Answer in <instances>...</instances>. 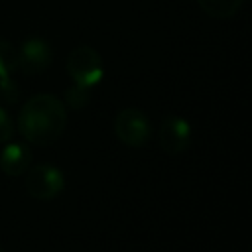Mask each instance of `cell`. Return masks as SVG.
<instances>
[{"label": "cell", "mask_w": 252, "mask_h": 252, "mask_svg": "<svg viewBox=\"0 0 252 252\" xmlns=\"http://www.w3.org/2000/svg\"><path fill=\"white\" fill-rule=\"evenodd\" d=\"M67 124V110L63 100L49 93H39L32 96L20 110L18 130L32 144H51L55 142Z\"/></svg>", "instance_id": "6da1fadb"}, {"label": "cell", "mask_w": 252, "mask_h": 252, "mask_svg": "<svg viewBox=\"0 0 252 252\" xmlns=\"http://www.w3.org/2000/svg\"><path fill=\"white\" fill-rule=\"evenodd\" d=\"M67 73L75 85L91 89L96 87L104 77L102 57L89 45H79L67 55Z\"/></svg>", "instance_id": "7a4b0ae2"}, {"label": "cell", "mask_w": 252, "mask_h": 252, "mask_svg": "<svg viewBox=\"0 0 252 252\" xmlns=\"http://www.w3.org/2000/svg\"><path fill=\"white\" fill-rule=\"evenodd\" d=\"M114 132L122 144L130 148H142L152 136V124L142 110L122 108L114 118Z\"/></svg>", "instance_id": "3957f363"}, {"label": "cell", "mask_w": 252, "mask_h": 252, "mask_svg": "<svg viewBox=\"0 0 252 252\" xmlns=\"http://www.w3.org/2000/svg\"><path fill=\"white\" fill-rule=\"evenodd\" d=\"M24 185H26L28 193L33 199H37V201H49V199L57 197L63 191L65 177H63V171L57 169L55 165L39 163V165H33L26 173Z\"/></svg>", "instance_id": "277c9868"}, {"label": "cell", "mask_w": 252, "mask_h": 252, "mask_svg": "<svg viewBox=\"0 0 252 252\" xmlns=\"http://www.w3.org/2000/svg\"><path fill=\"white\" fill-rule=\"evenodd\" d=\"M16 57H18V67L24 73L37 75L51 67L53 49L43 37H28L16 51Z\"/></svg>", "instance_id": "5b68a950"}, {"label": "cell", "mask_w": 252, "mask_h": 252, "mask_svg": "<svg viewBox=\"0 0 252 252\" xmlns=\"http://www.w3.org/2000/svg\"><path fill=\"white\" fill-rule=\"evenodd\" d=\"M158 138L165 154H181L191 142V124L181 116H167L159 126Z\"/></svg>", "instance_id": "8992f818"}, {"label": "cell", "mask_w": 252, "mask_h": 252, "mask_svg": "<svg viewBox=\"0 0 252 252\" xmlns=\"http://www.w3.org/2000/svg\"><path fill=\"white\" fill-rule=\"evenodd\" d=\"M32 152L22 142H10L0 152V169L6 175H18L24 173L30 167Z\"/></svg>", "instance_id": "52a82bcc"}, {"label": "cell", "mask_w": 252, "mask_h": 252, "mask_svg": "<svg viewBox=\"0 0 252 252\" xmlns=\"http://www.w3.org/2000/svg\"><path fill=\"white\" fill-rule=\"evenodd\" d=\"M197 4L207 16L224 20L234 16L240 10L242 0H197Z\"/></svg>", "instance_id": "ba28073f"}, {"label": "cell", "mask_w": 252, "mask_h": 252, "mask_svg": "<svg viewBox=\"0 0 252 252\" xmlns=\"http://www.w3.org/2000/svg\"><path fill=\"white\" fill-rule=\"evenodd\" d=\"M16 69H18L16 49H14L8 41L0 39V79L10 77L12 71H16Z\"/></svg>", "instance_id": "9c48e42d"}, {"label": "cell", "mask_w": 252, "mask_h": 252, "mask_svg": "<svg viewBox=\"0 0 252 252\" xmlns=\"http://www.w3.org/2000/svg\"><path fill=\"white\" fill-rule=\"evenodd\" d=\"M89 89H85V87H79V85H73V87H69L67 89V93H65V100H67V104L71 106V108H83L87 102H89Z\"/></svg>", "instance_id": "30bf717a"}, {"label": "cell", "mask_w": 252, "mask_h": 252, "mask_svg": "<svg viewBox=\"0 0 252 252\" xmlns=\"http://www.w3.org/2000/svg\"><path fill=\"white\" fill-rule=\"evenodd\" d=\"M14 134V122L10 114L0 106V144H6Z\"/></svg>", "instance_id": "8fae6325"}, {"label": "cell", "mask_w": 252, "mask_h": 252, "mask_svg": "<svg viewBox=\"0 0 252 252\" xmlns=\"http://www.w3.org/2000/svg\"><path fill=\"white\" fill-rule=\"evenodd\" d=\"M0 98H4L6 102H14L18 98V85L10 77L0 79Z\"/></svg>", "instance_id": "7c38bea8"}, {"label": "cell", "mask_w": 252, "mask_h": 252, "mask_svg": "<svg viewBox=\"0 0 252 252\" xmlns=\"http://www.w3.org/2000/svg\"><path fill=\"white\" fill-rule=\"evenodd\" d=\"M0 252H4V250H2V246H0Z\"/></svg>", "instance_id": "4fadbf2b"}]
</instances>
